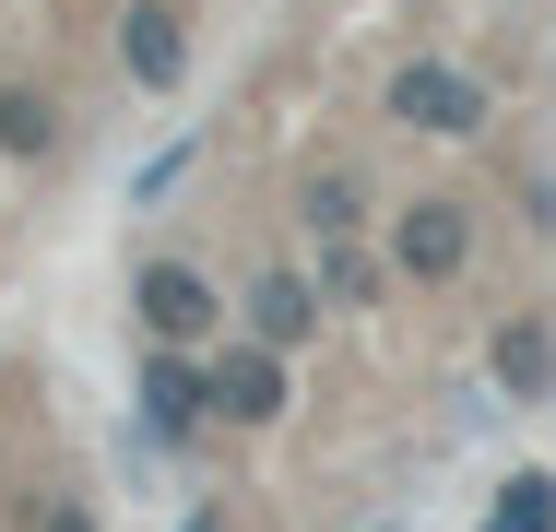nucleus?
<instances>
[{
    "mask_svg": "<svg viewBox=\"0 0 556 532\" xmlns=\"http://www.w3.org/2000/svg\"><path fill=\"white\" fill-rule=\"evenodd\" d=\"M130 331H142V343H178V355H214L237 319H225V284L190 249H142V261H130Z\"/></svg>",
    "mask_w": 556,
    "mask_h": 532,
    "instance_id": "obj_1",
    "label": "nucleus"
},
{
    "mask_svg": "<svg viewBox=\"0 0 556 532\" xmlns=\"http://www.w3.org/2000/svg\"><path fill=\"white\" fill-rule=\"evenodd\" d=\"M391 130H427V142H485V118H497V84L473 72V60H450V48H415V60H391Z\"/></svg>",
    "mask_w": 556,
    "mask_h": 532,
    "instance_id": "obj_2",
    "label": "nucleus"
},
{
    "mask_svg": "<svg viewBox=\"0 0 556 532\" xmlns=\"http://www.w3.org/2000/svg\"><path fill=\"white\" fill-rule=\"evenodd\" d=\"M379 249H391V273H403L415 296H450V284L473 273L485 225H473V202H462V190H415V202H391V225H379Z\"/></svg>",
    "mask_w": 556,
    "mask_h": 532,
    "instance_id": "obj_3",
    "label": "nucleus"
},
{
    "mask_svg": "<svg viewBox=\"0 0 556 532\" xmlns=\"http://www.w3.org/2000/svg\"><path fill=\"white\" fill-rule=\"evenodd\" d=\"M285 415H296V355L225 331L214 343V426L225 438H261V426H285Z\"/></svg>",
    "mask_w": 556,
    "mask_h": 532,
    "instance_id": "obj_4",
    "label": "nucleus"
},
{
    "mask_svg": "<svg viewBox=\"0 0 556 532\" xmlns=\"http://www.w3.org/2000/svg\"><path fill=\"white\" fill-rule=\"evenodd\" d=\"M320 319H332V308H320V273H308V261H261V273L237 284V331L273 343V355H308Z\"/></svg>",
    "mask_w": 556,
    "mask_h": 532,
    "instance_id": "obj_5",
    "label": "nucleus"
},
{
    "mask_svg": "<svg viewBox=\"0 0 556 532\" xmlns=\"http://www.w3.org/2000/svg\"><path fill=\"white\" fill-rule=\"evenodd\" d=\"M108 48H118V84H130V96H178V84H190V12H178V0H130Z\"/></svg>",
    "mask_w": 556,
    "mask_h": 532,
    "instance_id": "obj_6",
    "label": "nucleus"
},
{
    "mask_svg": "<svg viewBox=\"0 0 556 532\" xmlns=\"http://www.w3.org/2000/svg\"><path fill=\"white\" fill-rule=\"evenodd\" d=\"M296 225H308V249H355V237L391 225V202L367 190V166H308L296 178Z\"/></svg>",
    "mask_w": 556,
    "mask_h": 532,
    "instance_id": "obj_7",
    "label": "nucleus"
},
{
    "mask_svg": "<svg viewBox=\"0 0 556 532\" xmlns=\"http://www.w3.org/2000/svg\"><path fill=\"white\" fill-rule=\"evenodd\" d=\"M60 154H72V96L0 72V166H60Z\"/></svg>",
    "mask_w": 556,
    "mask_h": 532,
    "instance_id": "obj_8",
    "label": "nucleus"
},
{
    "mask_svg": "<svg viewBox=\"0 0 556 532\" xmlns=\"http://www.w3.org/2000/svg\"><path fill=\"white\" fill-rule=\"evenodd\" d=\"M485 379H497V403H556V319L509 308L485 331Z\"/></svg>",
    "mask_w": 556,
    "mask_h": 532,
    "instance_id": "obj_9",
    "label": "nucleus"
},
{
    "mask_svg": "<svg viewBox=\"0 0 556 532\" xmlns=\"http://www.w3.org/2000/svg\"><path fill=\"white\" fill-rule=\"evenodd\" d=\"M308 273H320V308H332V319H355V308H379V296H391V284H403V273H391V249H379V237H355V249H320V261H308Z\"/></svg>",
    "mask_w": 556,
    "mask_h": 532,
    "instance_id": "obj_10",
    "label": "nucleus"
},
{
    "mask_svg": "<svg viewBox=\"0 0 556 532\" xmlns=\"http://www.w3.org/2000/svg\"><path fill=\"white\" fill-rule=\"evenodd\" d=\"M473 532H556V473H545V461H521V473L485 497V521H473Z\"/></svg>",
    "mask_w": 556,
    "mask_h": 532,
    "instance_id": "obj_11",
    "label": "nucleus"
},
{
    "mask_svg": "<svg viewBox=\"0 0 556 532\" xmlns=\"http://www.w3.org/2000/svg\"><path fill=\"white\" fill-rule=\"evenodd\" d=\"M521 225H533V237H545V249H556V178H545V166L521 178Z\"/></svg>",
    "mask_w": 556,
    "mask_h": 532,
    "instance_id": "obj_12",
    "label": "nucleus"
},
{
    "mask_svg": "<svg viewBox=\"0 0 556 532\" xmlns=\"http://www.w3.org/2000/svg\"><path fill=\"white\" fill-rule=\"evenodd\" d=\"M178 166H190V142H166V154H154V166L130 178V202H166V190H178Z\"/></svg>",
    "mask_w": 556,
    "mask_h": 532,
    "instance_id": "obj_13",
    "label": "nucleus"
},
{
    "mask_svg": "<svg viewBox=\"0 0 556 532\" xmlns=\"http://www.w3.org/2000/svg\"><path fill=\"white\" fill-rule=\"evenodd\" d=\"M36 532H108V521H96L84 497H36Z\"/></svg>",
    "mask_w": 556,
    "mask_h": 532,
    "instance_id": "obj_14",
    "label": "nucleus"
},
{
    "mask_svg": "<svg viewBox=\"0 0 556 532\" xmlns=\"http://www.w3.org/2000/svg\"><path fill=\"white\" fill-rule=\"evenodd\" d=\"M178 532H237V521H225V497H190V509H178Z\"/></svg>",
    "mask_w": 556,
    "mask_h": 532,
    "instance_id": "obj_15",
    "label": "nucleus"
}]
</instances>
